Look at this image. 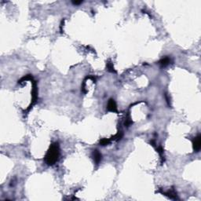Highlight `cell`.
Masks as SVG:
<instances>
[{"label":"cell","instance_id":"13","mask_svg":"<svg viewBox=\"0 0 201 201\" xmlns=\"http://www.w3.org/2000/svg\"><path fill=\"white\" fill-rule=\"evenodd\" d=\"M72 3L74 5H79V4L83 3V1H72Z\"/></svg>","mask_w":201,"mask_h":201},{"label":"cell","instance_id":"4","mask_svg":"<svg viewBox=\"0 0 201 201\" xmlns=\"http://www.w3.org/2000/svg\"><path fill=\"white\" fill-rule=\"evenodd\" d=\"M107 109L109 112H117V106H116V103L113 99H109V102H108V105H107Z\"/></svg>","mask_w":201,"mask_h":201},{"label":"cell","instance_id":"9","mask_svg":"<svg viewBox=\"0 0 201 201\" xmlns=\"http://www.w3.org/2000/svg\"><path fill=\"white\" fill-rule=\"evenodd\" d=\"M156 150H157V152H159L160 157H161V159H162V162H164V149L162 148V146H159V147L156 149Z\"/></svg>","mask_w":201,"mask_h":201},{"label":"cell","instance_id":"1","mask_svg":"<svg viewBox=\"0 0 201 201\" xmlns=\"http://www.w3.org/2000/svg\"><path fill=\"white\" fill-rule=\"evenodd\" d=\"M60 155V149L58 143H53L49 150L47 151L46 156H45V162L47 165L52 166L58 160Z\"/></svg>","mask_w":201,"mask_h":201},{"label":"cell","instance_id":"8","mask_svg":"<svg viewBox=\"0 0 201 201\" xmlns=\"http://www.w3.org/2000/svg\"><path fill=\"white\" fill-rule=\"evenodd\" d=\"M33 79V77H32V75H27L26 76H25V77H23V78H21V79L19 80V83H22L23 82H25V81H28V80H32Z\"/></svg>","mask_w":201,"mask_h":201},{"label":"cell","instance_id":"6","mask_svg":"<svg viewBox=\"0 0 201 201\" xmlns=\"http://www.w3.org/2000/svg\"><path fill=\"white\" fill-rule=\"evenodd\" d=\"M162 194H164V195L168 196V197L171 198V199H177V192H176L174 189L169 190V191H167V192H163Z\"/></svg>","mask_w":201,"mask_h":201},{"label":"cell","instance_id":"11","mask_svg":"<svg viewBox=\"0 0 201 201\" xmlns=\"http://www.w3.org/2000/svg\"><path fill=\"white\" fill-rule=\"evenodd\" d=\"M110 142H111V139L104 138V139H102V140L100 141V144L102 145H103V146H105V145H109V144L110 143Z\"/></svg>","mask_w":201,"mask_h":201},{"label":"cell","instance_id":"5","mask_svg":"<svg viewBox=\"0 0 201 201\" xmlns=\"http://www.w3.org/2000/svg\"><path fill=\"white\" fill-rule=\"evenodd\" d=\"M102 154L100 153V152L98 150H94L93 152V157H94V160L97 165H98L100 164V162L102 161Z\"/></svg>","mask_w":201,"mask_h":201},{"label":"cell","instance_id":"12","mask_svg":"<svg viewBox=\"0 0 201 201\" xmlns=\"http://www.w3.org/2000/svg\"><path fill=\"white\" fill-rule=\"evenodd\" d=\"M132 123H133V122H132V120H131V118H130V116L128 115L127 117L126 118V120H125V126L129 127V126L131 125Z\"/></svg>","mask_w":201,"mask_h":201},{"label":"cell","instance_id":"7","mask_svg":"<svg viewBox=\"0 0 201 201\" xmlns=\"http://www.w3.org/2000/svg\"><path fill=\"white\" fill-rule=\"evenodd\" d=\"M170 62H171V59L168 57H166L160 60V61H159V64L161 65V67H166L170 64Z\"/></svg>","mask_w":201,"mask_h":201},{"label":"cell","instance_id":"3","mask_svg":"<svg viewBox=\"0 0 201 201\" xmlns=\"http://www.w3.org/2000/svg\"><path fill=\"white\" fill-rule=\"evenodd\" d=\"M192 145H193L194 151L196 152H198L201 148V137L199 134H198L196 137H194V139L192 141Z\"/></svg>","mask_w":201,"mask_h":201},{"label":"cell","instance_id":"10","mask_svg":"<svg viewBox=\"0 0 201 201\" xmlns=\"http://www.w3.org/2000/svg\"><path fill=\"white\" fill-rule=\"evenodd\" d=\"M106 66H107L108 70H109L110 72H115V68H114V67H113V64H112L111 61H108L107 64H106Z\"/></svg>","mask_w":201,"mask_h":201},{"label":"cell","instance_id":"2","mask_svg":"<svg viewBox=\"0 0 201 201\" xmlns=\"http://www.w3.org/2000/svg\"><path fill=\"white\" fill-rule=\"evenodd\" d=\"M32 83H33V88H32V103L29 105L28 109H27V111H29L31 109V108L35 104L36 100H37V88H36V83L34 80H32Z\"/></svg>","mask_w":201,"mask_h":201}]
</instances>
